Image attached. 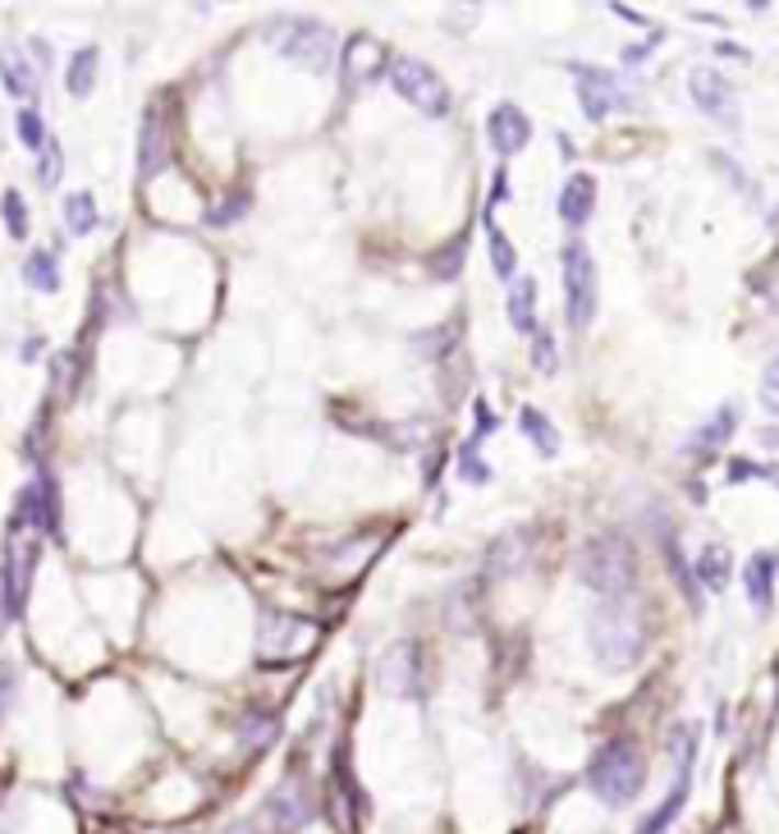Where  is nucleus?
<instances>
[{
  "label": "nucleus",
  "instance_id": "0eeeda50",
  "mask_svg": "<svg viewBox=\"0 0 779 834\" xmlns=\"http://www.w3.org/2000/svg\"><path fill=\"white\" fill-rule=\"evenodd\" d=\"M390 88H395L413 111H422V115H431V120H440V115H450V88H445V78H440L427 60H418V56H399L395 65H390Z\"/></svg>",
  "mask_w": 779,
  "mask_h": 834
},
{
  "label": "nucleus",
  "instance_id": "393cba45",
  "mask_svg": "<svg viewBox=\"0 0 779 834\" xmlns=\"http://www.w3.org/2000/svg\"><path fill=\"white\" fill-rule=\"evenodd\" d=\"M730 573H734V564H730V551H724V545H707V551H701V560H697V578L707 583L711 591H724Z\"/></svg>",
  "mask_w": 779,
  "mask_h": 834
},
{
  "label": "nucleus",
  "instance_id": "c9c22d12",
  "mask_svg": "<svg viewBox=\"0 0 779 834\" xmlns=\"http://www.w3.org/2000/svg\"><path fill=\"white\" fill-rule=\"evenodd\" d=\"M761 404H766V413L779 417V358H770L761 372Z\"/></svg>",
  "mask_w": 779,
  "mask_h": 834
},
{
  "label": "nucleus",
  "instance_id": "ddd939ff",
  "mask_svg": "<svg viewBox=\"0 0 779 834\" xmlns=\"http://www.w3.org/2000/svg\"><path fill=\"white\" fill-rule=\"evenodd\" d=\"M170 166V124H166V111L161 101L147 106L143 115V134H138V170L143 174H161Z\"/></svg>",
  "mask_w": 779,
  "mask_h": 834
},
{
  "label": "nucleus",
  "instance_id": "2eb2a0df",
  "mask_svg": "<svg viewBox=\"0 0 779 834\" xmlns=\"http://www.w3.org/2000/svg\"><path fill=\"white\" fill-rule=\"evenodd\" d=\"M734 427H738V413H734V404H724L720 413H711V422H707V427H701V431H692V440L684 446V454H688V459H697V463L715 459L724 446H730Z\"/></svg>",
  "mask_w": 779,
  "mask_h": 834
},
{
  "label": "nucleus",
  "instance_id": "37998d69",
  "mask_svg": "<svg viewBox=\"0 0 779 834\" xmlns=\"http://www.w3.org/2000/svg\"><path fill=\"white\" fill-rule=\"evenodd\" d=\"M775 711H779V697H775Z\"/></svg>",
  "mask_w": 779,
  "mask_h": 834
},
{
  "label": "nucleus",
  "instance_id": "5701e85b",
  "mask_svg": "<svg viewBox=\"0 0 779 834\" xmlns=\"http://www.w3.org/2000/svg\"><path fill=\"white\" fill-rule=\"evenodd\" d=\"M684 798H688V766H684V775H679V779H674V789H669V798H665V802L656 807L652 816H646V825H642L637 834H665V830L674 825V816L684 812Z\"/></svg>",
  "mask_w": 779,
  "mask_h": 834
},
{
  "label": "nucleus",
  "instance_id": "58836bf2",
  "mask_svg": "<svg viewBox=\"0 0 779 834\" xmlns=\"http://www.w3.org/2000/svg\"><path fill=\"white\" fill-rule=\"evenodd\" d=\"M473 413H477L473 440H482V436H490V431H496V413H490V404H486V399H477V404H473Z\"/></svg>",
  "mask_w": 779,
  "mask_h": 834
},
{
  "label": "nucleus",
  "instance_id": "473e14b6",
  "mask_svg": "<svg viewBox=\"0 0 779 834\" xmlns=\"http://www.w3.org/2000/svg\"><path fill=\"white\" fill-rule=\"evenodd\" d=\"M248 206H252L248 193H229V202H216L212 212H206V221H212V225H234L239 216H248Z\"/></svg>",
  "mask_w": 779,
  "mask_h": 834
},
{
  "label": "nucleus",
  "instance_id": "b1692460",
  "mask_svg": "<svg viewBox=\"0 0 779 834\" xmlns=\"http://www.w3.org/2000/svg\"><path fill=\"white\" fill-rule=\"evenodd\" d=\"M97 225H101V212H97V198L92 193L65 198V229L74 234V239H83V234H92Z\"/></svg>",
  "mask_w": 779,
  "mask_h": 834
},
{
  "label": "nucleus",
  "instance_id": "f704fd0d",
  "mask_svg": "<svg viewBox=\"0 0 779 834\" xmlns=\"http://www.w3.org/2000/svg\"><path fill=\"white\" fill-rule=\"evenodd\" d=\"M459 473H463V482H486L490 477V467L477 463V440H467V446L459 450Z\"/></svg>",
  "mask_w": 779,
  "mask_h": 834
},
{
  "label": "nucleus",
  "instance_id": "423d86ee",
  "mask_svg": "<svg viewBox=\"0 0 779 834\" xmlns=\"http://www.w3.org/2000/svg\"><path fill=\"white\" fill-rule=\"evenodd\" d=\"M271 42H275V50H280L284 60H294V65H303L312 74H326L335 60H340V50H335V33L326 29V23H317V19H284L280 29L271 33Z\"/></svg>",
  "mask_w": 779,
  "mask_h": 834
},
{
  "label": "nucleus",
  "instance_id": "9b49d317",
  "mask_svg": "<svg viewBox=\"0 0 779 834\" xmlns=\"http://www.w3.org/2000/svg\"><path fill=\"white\" fill-rule=\"evenodd\" d=\"M692 101L701 111H707L711 120H720L724 128H738V101H734V88L724 83V78L715 69H692Z\"/></svg>",
  "mask_w": 779,
  "mask_h": 834
},
{
  "label": "nucleus",
  "instance_id": "7c9ffc66",
  "mask_svg": "<svg viewBox=\"0 0 779 834\" xmlns=\"http://www.w3.org/2000/svg\"><path fill=\"white\" fill-rule=\"evenodd\" d=\"M463 252H467V234H454L450 252H436V257H431V275H440V280H454V275H459V267H463Z\"/></svg>",
  "mask_w": 779,
  "mask_h": 834
},
{
  "label": "nucleus",
  "instance_id": "7ed1b4c3",
  "mask_svg": "<svg viewBox=\"0 0 779 834\" xmlns=\"http://www.w3.org/2000/svg\"><path fill=\"white\" fill-rule=\"evenodd\" d=\"M0 619L14 623L29 606V591H33V573H37V560H42V537L23 528V518L14 514L10 528H5V541H0Z\"/></svg>",
  "mask_w": 779,
  "mask_h": 834
},
{
  "label": "nucleus",
  "instance_id": "72a5a7b5",
  "mask_svg": "<svg viewBox=\"0 0 779 834\" xmlns=\"http://www.w3.org/2000/svg\"><path fill=\"white\" fill-rule=\"evenodd\" d=\"M532 362H537V372H545V376H551V372L560 368L555 340H551V335H545V330H537V335H532Z\"/></svg>",
  "mask_w": 779,
  "mask_h": 834
},
{
  "label": "nucleus",
  "instance_id": "f8f14e48",
  "mask_svg": "<svg viewBox=\"0 0 779 834\" xmlns=\"http://www.w3.org/2000/svg\"><path fill=\"white\" fill-rule=\"evenodd\" d=\"M486 138L490 147H496V156H518L528 143H532V120L513 106V101H505V106L490 111L486 120Z\"/></svg>",
  "mask_w": 779,
  "mask_h": 834
},
{
  "label": "nucleus",
  "instance_id": "412c9836",
  "mask_svg": "<svg viewBox=\"0 0 779 834\" xmlns=\"http://www.w3.org/2000/svg\"><path fill=\"white\" fill-rule=\"evenodd\" d=\"M518 427H523V436L532 440V446H537L545 459H555V454H560V431L551 427V417H545L541 408L528 404L523 413H518Z\"/></svg>",
  "mask_w": 779,
  "mask_h": 834
},
{
  "label": "nucleus",
  "instance_id": "4c0bfd02",
  "mask_svg": "<svg viewBox=\"0 0 779 834\" xmlns=\"http://www.w3.org/2000/svg\"><path fill=\"white\" fill-rule=\"evenodd\" d=\"M14 692H19V674H14V665L0 661V711L14 701Z\"/></svg>",
  "mask_w": 779,
  "mask_h": 834
},
{
  "label": "nucleus",
  "instance_id": "20e7f679",
  "mask_svg": "<svg viewBox=\"0 0 779 834\" xmlns=\"http://www.w3.org/2000/svg\"><path fill=\"white\" fill-rule=\"evenodd\" d=\"M587 779H591V793L610 802V807H623L642 793V779H646V762H642V747L633 739H614L606 743L601 752L591 757L587 766Z\"/></svg>",
  "mask_w": 779,
  "mask_h": 834
},
{
  "label": "nucleus",
  "instance_id": "c85d7f7f",
  "mask_svg": "<svg viewBox=\"0 0 779 834\" xmlns=\"http://www.w3.org/2000/svg\"><path fill=\"white\" fill-rule=\"evenodd\" d=\"M37 156H42V161H37V184H42V189L60 184V174H65V151H60V143L46 138V147H42Z\"/></svg>",
  "mask_w": 779,
  "mask_h": 834
},
{
  "label": "nucleus",
  "instance_id": "f03ea898",
  "mask_svg": "<svg viewBox=\"0 0 779 834\" xmlns=\"http://www.w3.org/2000/svg\"><path fill=\"white\" fill-rule=\"evenodd\" d=\"M578 578L596 591L614 601V596H633V583H637V551L629 537L619 532H601L583 545L578 555Z\"/></svg>",
  "mask_w": 779,
  "mask_h": 834
},
{
  "label": "nucleus",
  "instance_id": "f3484780",
  "mask_svg": "<svg viewBox=\"0 0 779 834\" xmlns=\"http://www.w3.org/2000/svg\"><path fill=\"white\" fill-rule=\"evenodd\" d=\"M775 573H779V560L770 551L752 555L743 564V587H747V601L757 615H770V606H775Z\"/></svg>",
  "mask_w": 779,
  "mask_h": 834
},
{
  "label": "nucleus",
  "instance_id": "e433bc0d",
  "mask_svg": "<svg viewBox=\"0 0 779 834\" xmlns=\"http://www.w3.org/2000/svg\"><path fill=\"white\" fill-rule=\"evenodd\" d=\"M257 739H262V743H267V739H275V715H267V720H257V715H252V720L244 724V743L252 747Z\"/></svg>",
  "mask_w": 779,
  "mask_h": 834
},
{
  "label": "nucleus",
  "instance_id": "2f4dec72",
  "mask_svg": "<svg viewBox=\"0 0 779 834\" xmlns=\"http://www.w3.org/2000/svg\"><path fill=\"white\" fill-rule=\"evenodd\" d=\"M14 124H19V143L29 147V151H42V147H46V138H50V134H46V124H42V115H37V111H19V120H14Z\"/></svg>",
  "mask_w": 779,
  "mask_h": 834
},
{
  "label": "nucleus",
  "instance_id": "bb28decb",
  "mask_svg": "<svg viewBox=\"0 0 779 834\" xmlns=\"http://www.w3.org/2000/svg\"><path fill=\"white\" fill-rule=\"evenodd\" d=\"M523 560H528V537L523 532H509L505 541H496V551H490V568H496V573L523 568Z\"/></svg>",
  "mask_w": 779,
  "mask_h": 834
},
{
  "label": "nucleus",
  "instance_id": "a211bd4d",
  "mask_svg": "<svg viewBox=\"0 0 779 834\" xmlns=\"http://www.w3.org/2000/svg\"><path fill=\"white\" fill-rule=\"evenodd\" d=\"M0 83H5L10 97H33L37 83H42V74L23 60V50L5 46V50H0Z\"/></svg>",
  "mask_w": 779,
  "mask_h": 834
},
{
  "label": "nucleus",
  "instance_id": "dca6fc26",
  "mask_svg": "<svg viewBox=\"0 0 779 834\" xmlns=\"http://www.w3.org/2000/svg\"><path fill=\"white\" fill-rule=\"evenodd\" d=\"M591 212H596V179H591L587 170L568 174L564 189H560V221H564L568 229H583V225L591 221Z\"/></svg>",
  "mask_w": 779,
  "mask_h": 834
},
{
  "label": "nucleus",
  "instance_id": "c756f323",
  "mask_svg": "<svg viewBox=\"0 0 779 834\" xmlns=\"http://www.w3.org/2000/svg\"><path fill=\"white\" fill-rule=\"evenodd\" d=\"M665 555H669V573H674V583H679V587L688 591L692 610H701V601H697V583H692V568H688V560L679 555V545H674V537H665Z\"/></svg>",
  "mask_w": 779,
  "mask_h": 834
},
{
  "label": "nucleus",
  "instance_id": "aec40b11",
  "mask_svg": "<svg viewBox=\"0 0 779 834\" xmlns=\"http://www.w3.org/2000/svg\"><path fill=\"white\" fill-rule=\"evenodd\" d=\"M509 326L518 335H537V280H518L509 290Z\"/></svg>",
  "mask_w": 779,
  "mask_h": 834
},
{
  "label": "nucleus",
  "instance_id": "39448f33",
  "mask_svg": "<svg viewBox=\"0 0 779 834\" xmlns=\"http://www.w3.org/2000/svg\"><path fill=\"white\" fill-rule=\"evenodd\" d=\"M564 267V317L574 330H587L596 317V303H601V290H596V262L583 239H568L560 252Z\"/></svg>",
  "mask_w": 779,
  "mask_h": 834
},
{
  "label": "nucleus",
  "instance_id": "9d476101",
  "mask_svg": "<svg viewBox=\"0 0 779 834\" xmlns=\"http://www.w3.org/2000/svg\"><path fill=\"white\" fill-rule=\"evenodd\" d=\"M578 78V101H583V115L591 124H601L610 111L623 106V92H619V78L610 69H596V65H574Z\"/></svg>",
  "mask_w": 779,
  "mask_h": 834
},
{
  "label": "nucleus",
  "instance_id": "6ab92c4d",
  "mask_svg": "<svg viewBox=\"0 0 779 834\" xmlns=\"http://www.w3.org/2000/svg\"><path fill=\"white\" fill-rule=\"evenodd\" d=\"M23 284L29 290H42V294H56L60 290V262L50 248H37L29 252V262H23Z\"/></svg>",
  "mask_w": 779,
  "mask_h": 834
},
{
  "label": "nucleus",
  "instance_id": "6e6552de",
  "mask_svg": "<svg viewBox=\"0 0 779 834\" xmlns=\"http://www.w3.org/2000/svg\"><path fill=\"white\" fill-rule=\"evenodd\" d=\"M312 638H317V623H312V619H294V615L267 610L262 623H257V656H262V661H294L298 651L312 646Z\"/></svg>",
  "mask_w": 779,
  "mask_h": 834
},
{
  "label": "nucleus",
  "instance_id": "4be33fe9",
  "mask_svg": "<svg viewBox=\"0 0 779 834\" xmlns=\"http://www.w3.org/2000/svg\"><path fill=\"white\" fill-rule=\"evenodd\" d=\"M97 65H101V50L97 46H83V50H74V60L65 69V83L74 97H92L97 88Z\"/></svg>",
  "mask_w": 779,
  "mask_h": 834
},
{
  "label": "nucleus",
  "instance_id": "f257e3e1",
  "mask_svg": "<svg viewBox=\"0 0 779 834\" xmlns=\"http://www.w3.org/2000/svg\"><path fill=\"white\" fill-rule=\"evenodd\" d=\"M591 651L606 669H629L637 665V656L646 651V623H642V606L633 596H614L591 610Z\"/></svg>",
  "mask_w": 779,
  "mask_h": 834
},
{
  "label": "nucleus",
  "instance_id": "1a4fd4ad",
  "mask_svg": "<svg viewBox=\"0 0 779 834\" xmlns=\"http://www.w3.org/2000/svg\"><path fill=\"white\" fill-rule=\"evenodd\" d=\"M427 651L422 642H395L381 656V669H376V679L385 692H395V697H422L427 688Z\"/></svg>",
  "mask_w": 779,
  "mask_h": 834
},
{
  "label": "nucleus",
  "instance_id": "79ce46f5",
  "mask_svg": "<svg viewBox=\"0 0 779 834\" xmlns=\"http://www.w3.org/2000/svg\"><path fill=\"white\" fill-rule=\"evenodd\" d=\"M29 50H33V60H37V69L46 74V69H50V46H46L42 37H33V42H29Z\"/></svg>",
  "mask_w": 779,
  "mask_h": 834
},
{
  "label": "nucleus",
  "instance_id": "cd10ccee",
  "mask_svg": "<svg viewBox=\"0 0 779 834\" xmlns=\"http://www.w3.org/2000/svg\"><path fill=\"white\" fill-rule=\"evenodd\" d=\"M0 216H5V229L10 239H29V206H23V193H5L0 198Z\"/></svg>",
  "mask_w": 779,
  "mask_h": 834
},
{
  "label": "nucleus",
  "instance_id": "4468645a",
  "mask_svg": "<svg viewBox=\"0 0 779 834\" xmlns=\"http://www.w3.org/2000/svg\"><path fill=\"white\" fill-rule=\"evenodd\" d=\"M385 69V50H381V42H372V37H349V46L340 50V74H345V83L349 88H362V83H372V78Z\"/></svg>",
  "mask_w": 779,
  "mask_h": 834
},
{
  "label": "nucleus",
  "instance_id": "a878e982",
  "mask_svg": "<svg viewBox=\"0 0 779 834\" xmlns=\"http://www.w3.org/2000/svg\"><path fill=\"white\" fill-rule=\"evenodd\" d=\"M486 244H490V267H496V275H500V280H513V271H518V252H513L509 234H505L496 221H486Z\"/></svg>",
  "mask_w": 779,
  "mask_h": 834
},
{
  "label": "nucleus",
  "instance_id": "ea45409f",
  "mask_svg": "<svg viewBox=\"0 0 779 834\" xmlns=\"http://www.w3.org/2000/svg\"><path fill=\"white\" fill-rule=\"evenodd\" d=\"M505 198H509V174H505V170H496V179H490V202H486V216L496 212V206H500Z\"/></svg>",
  "mask_w": 779,
  "mask_h": 834
},
{
  "label": "nucleus",
  "instance_id": "a19ab883",
  "mask_svg": "<svg viewBox=\"0 0 779 834\" xmlns=\"http://www.w3.org/2000/svg\"><path fill=\"white\" fill-rule=\"evenodd\" d=\"M743 477H770L766 467H757V463H734L730 467V482H743Z\"/></svg>",
  "mask_w": 779,
  "mask_h": 834
}]
</instances>
